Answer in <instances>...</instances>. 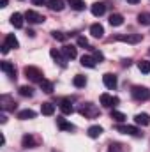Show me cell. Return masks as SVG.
<instances>
[{
  "label": "cell",
  "mask_w": 150,
  "mask_h": 152,
  "mask_svg": "<svg viewBox=\"0 0 150 152\" xmlns=\"http://www.w3.org/2000/svg\"><path fill=\"white\" fill-rule=\"evenodd\" d=\"M138 69H140L141 73L149 75V73H150V62H149V60H140V62H138Z\"/></svg>",
  "instance_id": "cell-31"
},
{
  "label": "cell",
  "mask_w": 150,
  "mask_h": 152,
  "mask_svg": "<svg viewBox=\"0 0 150 152\" xmlns=\"http://www.w3.org/2000/svg\"><path fill=\"white\" fill-rule=\"evenodd\" d=\"M67 4H69L71 9H74V11H85V2H83V0H67Z\"/></svg>",
  "instance_id": "cell-25"
},
{
  "label": "cell",
  "mask_w": 150,
  "mask_h": 152,
  "mask_svg": "<svg viewBox=\"0 0 150 152\" xmlns=\"http://www.w3.org/2000/svg\"><path fill=\"white\" fill-rule=\"evenodd\" d=\"M101 104L106 106V108H111L118 104V97H113L110 94H101Z\"/></svg>",
  "instance_id": "cell-7"
},
{
  "label": "cell",
  "mask_w": 150,
  "mask_h": 152,
  "mask_svg": "<svg viewBox=\"0 0 150 152\" xmlns=\"http://www.w3.org/2000/svg\"><path fill=\"white\" fill-rule=\"evenodd\" d=\"M131 94H133V97H134L136 101H149L150 99V90L147 88V87H140V85H136V87H133Z\"/></svg>",
  "instance_id": "cell-2"
},
{
  "label": "cell",
  "mask_w": 150,
  "mask_h": 152,
  "mask_svg": "<svg viewBox=\"0 0 150 152\" xmlns=\"http://www.w3.org/2000/svg\"><path fill=\"white\" fill-rule=\"evenodd\" d=\"M115 41H122V42L136 44V42L141 41V34H118V36H115Z\"/></svg>",
  "instance_id": "cell-5"
},
{
  "label": "cell",
  "mask_w": 150,
  "mask_h": 152,
  "mask_svg": "<svg viewBox=\"0 0 150 152\" xmlns=\"http://www.w3.org/2000/svg\"><path fill=\"white\" fill-rule=\"evenodd\" d=\"M92 57L95 58V62H103V60H104V55H103V51H99V50H94V51H92Z\"/></svg>",
  "instance_id": "cell-35"
},
{
  "label": "cell",
  "mask_w": 150,
  "mask_h": 152,
  "mask_svg": "<svg viewBox=\"0 0 150 152\" xmlns=\"http://www.w3.org/2000/svg\"><path fill=\"white\" fill-rule=\"evenodd\" d=\"M32 4H34V5H44V4L48 5V2H46V0H32Z\"/></svg>",
  "instance_id": "cell-37"
},
{
  "label": "cell",
  "mask_w": 150,
  "mask_h": 152,
  "mask_svg": "<svg viewBox=\"0 0 150 152\" xmlns=\"http://www.w3.org/2000/svg\"><path fill=\"white\" fill-rule=\"evenodd\" d=\"M78 112H79L81 115H85L87 118H95V117L99 115V110H97L92 103H85V104H81Z\"/></svg>",
  "instance_id": "cell-3"
},
{
  "label": "cell",
  "mask_w": 150,
  "mask_h": 152,
  "mask_svg": "<svg viewBox=\"0 0 150 152\" xmlns=\"http://www.w3.org/2000/svg\"><path fill=\"white\" fill-rule=\"evenodd\" d=\"M124 23V16L122 14H111L110 16V25L111 27H120Z\"/></svg>",
  "instance_id": "cell-26"
},
{
  "label": "cell",
  "mask_w": 150,
  "mask_h": 152,
  "mask_svg": "<svg viewBox=\"0 0 150 152\" xmlns=\"http://www.w3.org/2000/svg\"><path fill=\"white\" fill-rule=\"evenodd\" d=\"M0 104H2V110H14L16 108V103L11 101L9 96H2L0 97Z\"/></svg>",
  "instance_id": "cell-15"
},
{
  "label": "cell",
  "mask_w": 150,
  "mask_h": 152,
  "mask_svg": "<svg viewBox=\"0 0 150 152\" xmlns=\"http://www.w3.org/2000/svg\"><path fill=\"white\" fill-rule=\"evenodd\" d=\"M138 23H140V25H150V12H141V14H138Z\"/></svg>",
  "instance_id": "cell-32"
},
{
  "label": "cell",
  "mask_w": 150,
  "mask_h": 152,
  "mask_svg": "<svg viewBox=\"0 0 150 152\" xmlns=\"http://www.w3.org/2000/svg\"><path fill=\"white\" fill-rule=\"evenodd\" d=\"M0 7H7V0H0Z\"/></svg>",
  "instance_id": "cell-41"
},
{
  "label": "cell",
  "mask_w": 150,
  "mask_h": 152,
  "mask_svg": "<svg viewBox=\"0 0 150 152\" xmlns=\"http://www.w3.org/2000/svg\"><path fill=\"white\" fill-rule=\"evenodd\" d=\"M2 53H4V55H7V53H9V46H7V42H4V44H2Z\"/></svg>",
  "instance_id": "cell-38"
},
{
  "label": "cell",
  "mask_w": 150,
  "mask_h": 152,
  "mask_svg": "<svg viewBox=\"0 0 150 152\" xmlns=\"http://www.w3.org/2000/svg\"><path fill=\"white\" fill-rule=\"evenodd\" d=\"M134 122L138 124V126H149L150 124V117L147 113H138L134 117Z\"/></svg>",
  "instance_id": "cell-20"
},
{
  "label": "cell",
  "mask_w": 150,
  "mask_h": 152,
  "mask_svg": "<svg viewBox=\"0 0 150 152\" xmlns=\"http://www.w3.org/2000/svg\"><path fill=\"white\" fill-rule=\"evenodd\" d=\"M23 21H25V16L23 14H20V12L11 14V23H12L14 28H21L23 27Z\"/></svg>",
  "instance_id": "cell-13"
},
{
  "label": "cell",
  "mask_w": 150,
  "mask_h": 152,
  "mask_svg": "<svg viewBox=\"0 0 150 152\" xmlns=\"http://www.w3.org/2000/svg\"><path fill=\"white\" fill-rule=\"evenodd\" d=\"M51 36H53V39H57V41H62V42H66V41H67V34H64V32H58V30H53V32H51Z\"/></svg>",
  "instance_id": "cell-34"
},
{
  "label": "cell",
  "mask_w": 150,
  "mask_h": 152,
  "mask_svg": "<svg viewBox=\"0 0 150 152\" xmlns=\"http://www.w3.org/2000/svg\"><path fill=\"white\" fill-rule=\"evenodd\" d=\"M111 118L115 120V122H118V124L125 122V115L122 113V112H117V110H113L111 112Z\"/></svg>",
  "instance_id": "cell-33"
},
{
  "label": "cell",
  "mask_w": 150,
  "mask_h": 152,
  "mask_svg": "<svg viewBox=\"0 0 150 152\" xmlns=\"http://www.w3.org/2000/svg\"><path fill=\"white\" fill-rule=\"evenodd\" d=\"M27 34H28V37H36V32H34V30H28Z\"/></svg>",
  "instance_id": "cell-39"
},
{
  "label": "cell",
  "mask_w": 150,
  "mask_h": 152,
  "mask_svg": "<svg viewBox=\"0 0 150 152\" xmlns=\"http://www.w3.org/2000/svg\"><path fill=\"white\" fill-rule=\"evenodd\" d=\"M127 2H129V4H138L140 0H127Z\"/></svg>",
  "instance_id": "cell-42"
},
{
  "label": "cell",
  "mask_w": 150,
  "mask_h": 152,
  "mask_svg": "<svg viewBox=\"0 0 150 152\" xmlns=\"http://www.w3.org/2000/svg\"><path fill=\"white\" fill-rule=\"evenodd\" d=\"M90 11H92V14H94V16H103V14H104V11H106V5H104L103 2H94V4H92V7H90Z\"/></svg>",
  "instance_id": "cell-12"
},
{
  "label": "cell",
  "mask_w": 150,
  "mask_h": 152,
  "mask_svg": "<svg viewBox=\"0 0 150 152\" xmlns=\"http://www.w3.org/2000/svg\"><path fill=\"white\" fill-rule=\"evenodd\" d=\"M23 147H25V149H32V147H36V140H34L30 134H25V136H23Z\"/></svg>",
  "instance_id": "cell-30"
},
{
  "label": "cell",
  "mask_w": 150,
  "mask_h": 152,
  "mask_svg": "<svg viewBox=\"0 0 150 152\" xmlns=\"http://www.w3.org/2000/svg\"><path fill=\"white\" fill-rule=\"evenodd\" d=\"M60 112L64 115H71L74 112V108H73V104H71V101L69 99H64L62 103H60Z\"/></svg>",
  "instance_id": "cell-18"
},
{
  "label": "cell",
  "mask_w": 150,
  "mask_h": 152,
  "mask_svg": "<svg viewBox=\"0 0 150 152\" xmlns=\"http://www.w3.org/2000/svg\"><path fill=\"white\" fill-rule=\"evenodd\" d=\"M103 83L106 85V88H111V90H115L117 88V76L111 75V73H106V75L103 76Z\"/></svg>",
  "instance_id": "cell-8"
},
{
  "label": "cell",
  "mask_w": 150,
  "mask_h": 152,
  "mask_svg": "<svg viewBox=\"0 0 150 152\" xmlns=\"http://www.w3.org/2000/svg\"><path fill=\"white\" fill-rule=\"evenodd\" d=\"M79 60H81L79 64H81V66H85V67H90V69H94V67H95V58H94V57H90V55H83Z\"/></svg>",
  "instance_id": "cell-19"
},
{
  "label": "cell",
  "mask_w": 150,
  "mask_h": 152,
  "mask_svg": "<svg viewBox=\"0 0 150 152\" xmlns=\"http://www.w3.org/2000/svg\"><path fill=\"white\" fill-rule=\"evenodd\" d=\"M20 96H23V97H32V96H34V88L28 87V85H23V87H20Z\"/></svg>",
  "instance_id": "cell-28"
},
{
  "label": "cell",
  "mask_w": 150,
  "mask_h": 152,
  "mask_svg": "<svg viewBox=\"0 0 150 152\" xmlns=\"http://www.w3.org/2000/svg\"><path fill=\"white\" fill-rule=\"evenodd\" d=\"M62 53H64V57L69 58V60L76 58V55H78V51H76V48L73 46V44H66V46L62 48Z\"/></svg>",
  "instance_id": "cell-14"
},
{
  "label": "cell",
  "mask_w": 150,
  "mask_h": 152,
  "mask_svg": "<svg viewBox=\"0 0 150 152\" xmlns=\"http://www.w3.org/2000/svg\"><path fill=\"white\" fill-rule=\"evenodd\" d=\"M149 53H150V51H149Z\"/></svg>",
  "instance_id": "cell-43"
},
{
  "label": "cell",
  "mask_w": 150,
  "mask_h": 152,
  "mask_svg": "<svg viewBox=\"0 0 150 152\" xmlns=\"http://www.w3.org/2000/svg\"><path fill=\"white\" fill-rule=\"evenodd\" d=\"M50 55H51V58H53L55 62H58L62 67H66V57H62V55H64L62 51H58V50L51 48V50H50Z\"/></svg>",
  "instance_id": "cell-10"
},
{
  "label": "cell",
  "mask_w": 150,
  "mask_h": 152,
  "mask_svg": "<svg viewBox=\"0 0 150 152\" xmlns=\"http://www.w3.org/2000/svg\"><path fill=\"white\" fill-rule=\"evenodd\" d=\"M90 34H92V37L101 39L104 36V27H103L101 23H94V25L90 27Z\"/></svg>",
  "instance_id": "cell-11"
},
{
  "label": "cell",
  "mask_w": 150,
  "mask_h": 152,
  "mask_svg": "<svg viewBox=\"0 0 150 152\" xmlns=\"http://www.w3.org/2000/svg\"><path fill=\"white\" fill-rule=\"evenodd\" d=\"M87 133H88L90 138H99V136L103 134V127H101V126H90Z\"/></svg>",
  "instance_id": "cell-22"
},
{
  "label": "cell",
  "mask_w": 150,
  "mask_h": 152,
  "mask_svg": "<svg viewBox=\"0 0 150 152\" xmlns=\"http://www.w3.org/2000/svg\"><path fill=\"white\" fill-rule=\"evenodd\" d=\"M23 73L25 76L30 80V81H34V83H41L42 80H44V75H42V71L36 67V66H27L25 69H23Z\"/></svg>",
  "instance_id": "cell-1"
},
{
  "label": "cell",
  "mask_w": 150,
  "mask_h": 152,
  "mask_svg": "<svg viewBox=\"0 0 150 152\" xmlns=\"http://www.w3.org/2000/svg\"><path fill=\"white\" fill-rule=\"evenodd\" d=\"M78 46H83V48H90V46H88V41H87V37H83V36H79V37H78Z\"/></svg>",
  "instance_id": "cell-36"
},
{
  "label": "cell",
  "mask_w": 150,
  "mask_h": 152,
  "mask_svg": "<svg viewBox=\"0 0 150 152\" xmlns=\"http://www.w3.org/2000/svg\"><path fill=\"white\" fill-rule=\"evenodd\" d=\"M18 118L20 120H30V118H36V112L34 110H21L20 113H18Z\"/></svg>",
  "instance_id": "cell-21"
},
{
  "label": "cell",
  "mask_w": 150,
  "mask_h": 152,
  "mask_svg": "<svg viewBox=\"0 0 150 152\" xmlns=\"http://www.w3.org/2000/svg\"><path fill=\"white\" fill-rule=\"evenodd\" d=\"M0 122H2V124H5V122H7V118H5V115H0Z\"/></svg>",
  "instance_id": "cell-40"
},
{
  "label": "cell",
  "mask_w": 150,
  "mask_h": 152,
  "mask_svg": "<svg viewBox=\"0 0 150 152\" xmlns=\"http://www.w3.org/2000/svg\"><path fill=\"white\" fill-rule=\"evenodd\" d=\"M39 85H41L42 92H46V94H51V92H53V83H51V81H48V80H42Z\"/></svg>",
  "instance_id": "cell-29"
},
{
  "label": "cell",
  "mask_w": 150,
  "mask_h": 152,
  "mask_svg": "<svg viewBox=\"0 0 150 152\" xmlns=\"http://www.w3.org/2000/svg\"><path fill=\"white\" fill-rule=\"evenodd\" d=\"M73 83H74L76 88H83V87L87 85V78H85L83 75H76L74 80H73Z\"/></svg>",
  "instance_id": "cell-27"
},
{
  "label": "cell",
  "mask_w": 150,
  "mask_h": 152,
  "mask_svg": "<svg viewBox=\"0 0 150 152\" xmlns=\"http://www.w3.org/2000/svg\"><path fill=\"white\" fill-rule=\"evenodd\" d=\"M41 113L42 115H53L55 113V104H51V103H42L41 104Z\"/></svg>",
  "instance_id": "cell-23"
},
{
  "label": "cell",
  "mask_w": 150,
  "mask_h": 152,
  "mask_svg": "<svg viewBox=\"0 0 150 152\" xmlns=\"http://www.w3.org/2000/svg\"><path fill=\"white\" fill-rule=\"evenodd\" d=\"M0 69L9 76L11 80H16V69H14V66H12L11 62H2V64H0Z\"/></svg>",
  "instance_id": "cell-9"
},
{
  "label": "cell",
  "mask_w": 150,
  "mask_h": 152,
  "mask_svg": "<svg viewBox=\"0 0 150 152\" xmlns=\"http://www.w3.org/2000/svg\"><path fill=\"white\" fill-rule=\"evenodd\" d=\"M25 20H27L28 23H32V25H37V23H42V21H44V16L39 14V12H36V11H27V12H25Z\"/></svg>",
  "instance_id": "cell-6"
},
{
  "label": "cell",
  "mask_w": 150,
  "mask_h": 152,
  "mask_svg": "<svg viewBox=\"0 0 150 152\" xmlns=\"http://www.w3.org/2000/svg\"><path fill=\"white\" fill-rule=\"evenodd\" d=\"M66 2L64 0H48V7L51 9V11H57V12H60L66 5H64Z\"/></svg>",
  "instance_id": "cell-17"
},
{
  "label": "cell",
  "mask_w": 150,
  "mask_h": 152,
  "mask_svg": "<svg viewBox=\"0 0 150 152\" xmlns=\"http://www.w3.org/2000/svg\"><path fill=\"white\" fill-rule=\"evenodd\" d=\"M5 42H7L9 48H14V50L20 48V42H18V39H16L14 34H7V36H5Z\"/></svg>",
  "instance_id": "cell-24"
},
{
  "label": "cell",
  "mask_w": 150,
  "mask_h": 152,
  "mask_svg": "<svg viewBox=\"0 0 150 152\" xmlns=\"http://www.w3.org/2000/svg\"><path fill=\"white\" fill-rule=\"evenodd\" d=\"M57 124H58V127H60L62 131H74V129H76L74 124L67 122V120H66V118H62V117H58V118H57Z\"/></svg>",
  "instance_id": "cell-16"
},
{
  "label": "cell",
  "mask_w": 150,
  "mask_h": 152,
  "mask_svg": "<svg viewBox=\"0 0 150 152\" xmlns=\"http://www.w3.org/2000/svg\"><path fill=\"white\" fill-rule=\"evenodd\" d=\"M117 131L118 133H124V134H129V136H136V138H141L143 136V133L138 127H134V126H122V124H118L117 126Z\"/></svg>",
  "instance_id": "cell-4"
}]
</instances>
